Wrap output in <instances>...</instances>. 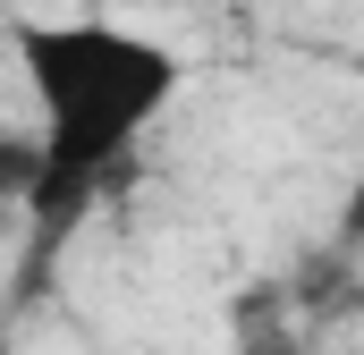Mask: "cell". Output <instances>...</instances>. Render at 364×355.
I'll use <instances>...</instances> for the list:
<instances>
[{
    "label": "cell",
    "mask_w": 364,
    "mask_h": 355,
    "mask_svg": "<svg viewBox=\"0 0 364 355\" xmlns=\"http://www.w3.org/2000/svg\"><path fill=\"white\" fill-rule=\"evenodd\" d=\"M17 68L34 93V136H43V186H34V246H60L85 203L127 170L144 127L178 102L186 60L170 43L110 26V17H17Z\"/></svg>",
    "instance_id": "6da1fadb"
},
{
    "label": "cell",
    "mask_w": 364,
    "mask_h": 355,
    "mask_svg": "<svg viewBox=\"0 0 364 355\" xmlns=\"http://www.w3.org/2000/svg\"><path fill=\"white\" fill-rule=\"evenodd\" d=\"M237 355H296L288 322H279V296H246L237 305Z\"/></svg>",
    "instance_id": "7a4b0ae2"
},
{
    "label": "cell",
    "mask_w": 364,
    "mask_h": 355,
    "mask_svg": "<svg viewBox=\"0 0 364 355\" xmlns=\"http://www.w3.org/2000/svg\"><path fill=\"white\" fill-rule=\"evenodd\" d=\"M356 77H364V60H356ZM339 237H348V246L364 237V178H356V195H348V212H339Z\"/></svg>",
    "instance_id": "3957f363"
}]
</instances>
